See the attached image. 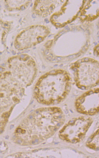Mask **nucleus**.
<instances>
[{
  "label": "nucleus",
  "instance_id": "obj_3",
  "mask_svg": "<svg viewBox=\"0 0 99 158\" xmlns=\"http://www.w3.org/2000/svg\"><path fill=\"white\" fill-rule=\"evenodd\" d=\"M99 88L91 89L76 100V106L81 113L93 115L99 112Z\"/></svg>",
  "mask_w": 99,
  "mask_h": 158
},
{
  "label": "nucleus",
  "instance_id": "obj_2",
  "mask_svg": "<svg viewBox=\"0 0 99 158\" xmlns=\"http://www.w3.org/2000/svg\"><path fill=\"white\" fill-rule=\"evenodd\" d=\"M71 69L76 85L79 88L88 89L98 84L99 65L95 60L84 58L73 64Z\"/></svg>",
  "mask_w": 99,
  "mask_h": 158
},
{
  "label": "nucleus",
  "instance_id": "obj_1",
  "mask_svg": "<svg viewBox=\"0 0 99 158\" xmlns=\"http://www.w3.org/2000/svg\"><path fill=\"white\" fill-rule=\"evenodd\" d=\"M70 77L62 69L53 70L44 74L38 81L35 88L38 100L46 104L58 103L66 97L71 86Z\"/></svg>",
  "mask_w": 99,
  "mask_h": 158
}]
</instances>
